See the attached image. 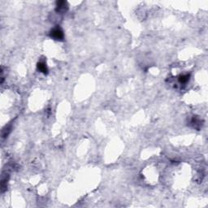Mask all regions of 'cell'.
Listing matches in <instances>:
<instances>
[{"label": "cell", "mask_w": 208, "mask_h": 208, "mask_svg": "<svg viewBox=\"0 0 208 208\" xmlns=\"http://www.w3.org/2000/svg\"><path fill=\"white\" fill-rule=\"evenodd\" d=\"M50 37L56 41H63L64 35H63V32L60 27H56L55 29H53L50 33Z\"/></svg>", "instance_id": "cell-1"}, {"label": "cell", "mask_w": 208, "mask_h": 208, "mask_svg": "<svg viewBox=\"0 0 208 208\" xmlns=\"http://www.w3.org/2000/svg\"><path fill=\"white\" fill-rule=\"evenodd\" d=\"M68 5L67 2H65V1H58L56 3V9H55V11L58 13H60V14L65 13L68 11Z\"/></svg>", "instance_id": "cell-2"}, {"label": "cell", "mask_w": 208, "mask_h": 208, "mask_svg": "<svg viewBox=\"0 0 208 208\" xmlns=\"http://www.w3.org/2000/svg\"><path fill=\"white\" fill-rule=\"evenodd\" d=\"M37 70H38L39 72H41V73H44V74H47V72H48L47 64H46L44 62L38 63H37Z\"/></svg>", "instance_id": "cell-3"}, {"label": "cell", "mask_w": 208, "mask_h": 208, "mask_svg": "<svg viewBox=\"0 0 208 208\" xmlns=\"http://www.w3.org/2000/svg\"><path fill=\"white\" fill-rule=\"evenodd\" d=\"M190 77V74H184V75H180L178 78V81L180 84H186L189 81Z\"/></svg>", "instance_id": "cell-4"}]
</instances>
